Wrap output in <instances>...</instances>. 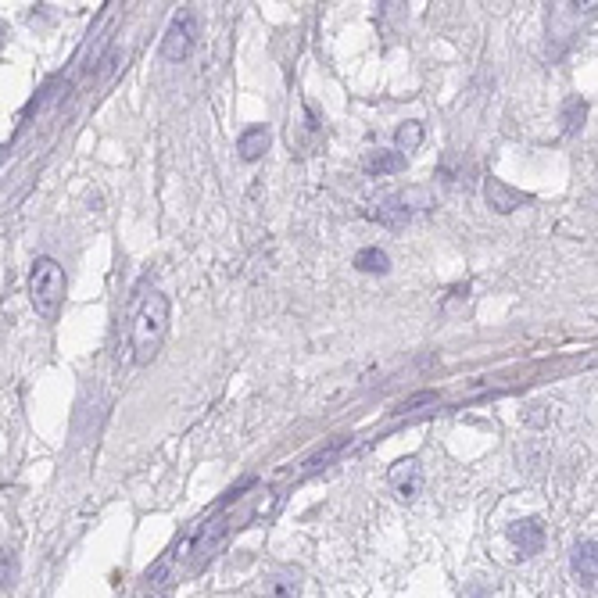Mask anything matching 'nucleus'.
<instances>
[{"mask_svg": "<svg viewBox=\"0 0 598 598\" xmlns=\"http://www.w3.org/2000/svg\"><path fill=\"white\" fill-rule=\"evenodd\" d=\"M165 334H169V298L151 291L144 305L137 308V319H133V359H137V366H151L158 359Z\"/></svg>", "mask_w": 598, "mask_h": 598, "instance_id": "obj_1", "label": "nucleus"}, {"mask_svg": "<svg viewBox=\"0 0 598 598\" xmlns=\"http://www.w3.org/2000/svg\"><path fill=\"white\" fill-rule=\"evenodd\" d=\"M29 298H33L36 316L43 319H58V308L65 301V273L54 258H36L33 262V276H29Z\"/></svg>", "mask_w": 598, "mask_h": 598, "instance_id": "obj_2", "label": "nucleus"}, {"mask_svg": "<svg viewBox=\"0 0 598 598\" xmlns=\"http://www.w3.org/2000/svg\"><path fill=\"white\" fill-rule=\"evenodd\" d=\"M194 43H197V18H194V11H180V15L172 18V26L165 29V36H162V58L165 61L190 58Z\"/></svg>", "mask_w": 598, "mask_h": 598, "instance_id": "obj_3", "label": "nucleus"}, {"mask_svg": "<svg viewBox=\"0 0 598 598\" xmlns=\"http://www.w3.org/2000/svg\"><path fill=\"white\" fill-rule=\"evenodd\" d=\"M509 541H513V548L520 552L523 559H530V556H538L541 548H545V523L541 520H516V523H509Z\"/></svg>", "mask_w": 598, "mask_h": 598, "instance_id": "obj_4", "label": "nucleus"}, {"mask_svg": "<svg viewBox=\"0 0 598 598\" xmlns=\"http://www.w3.org/2000/svg\"><path fill=\"white\" fill-rule=\"evenodd\" d=\"M366 219L373 223L387 226V230H405L412 219V205H409V194H398V197H384L380 205H373L366 212Z\"/></svg>", "mask_w": 598, "mask_h": 598, "instance_id": "obj_5", "label": "nucleus"}, {"mask_svg": "<svg viewBox=\"0 0 598 598\" xmlns=\"http://www.w3.org/2000/svg\"><path fill=\"white\" fill-rule=\"evenodd\" d=\"M570 566H573V577H577L584 588H598V541H577Z\"/></svg>", "mask_w": 598, "mask_h": 598, "instance_id": "obj_6", "label": "nucleus"}, {"mask_svg": "<svg viewBox=\"0 0 598 598\" xmlns=\"http://www.w3.org/2000/svg\"><path fill=\"white\" fill-rule=\"evenodd\" d=\"M484 197H487V205L495 208V212H502V215L516 212V208H523V205H530V201H534V197L523 194V190L505 187L502 180H487L484 183Z\"/></svg>", "mask_w": 598, "mask_h": 598, "instance_id": "obj_7", "label": "nucleus"}, {"mask_svg": "<svg viewBox=\"0 0 598 598\" xmlns=\"http://www.w3.org/2000/svg\"><path fill=\"white\" fill-rule=\"evenodd\" d=\"M391 487L402 502H412V498L423 491V470H419V462L416 459L398 462V466L391 470Z\"/></svg>", "mask_w": 598, "mask_h": 598, "instance_id": "obj_8", "label": "nucleus"}, {"mask_svg": "<svg viewBox=\"0 0 598 598\" xmlns=\"http://www.w3.org/2000/svg\"><path fill=\"white\" fill-rule=\"evenodd\" d=\"M362 169L369 172V176H394V172L405 169V154L394 147V151H369L366 158H362Z\"/></svg>", "mask_w": 598, "mask_h": 598, "instance_id": "obj_9", "label": "nucleus"}, {"mask_svg": "<svg viewBox=\"0 0 598 598\" xmlns=\"http://www.w3.org/2000/svg\"><path fill=\"white\" fill-rule=\"evenodd\" d=\"M237 151L244 162H258L265 151H269V126H251L240 133L237 140Z\"/></svg>", "mask_w": 598, "mask_h": 598, "instance_id": "obj_10", "label": "nucleus"}, {"mask_svg": "<svg viewBox=\"0 0 598 598\" xmlns=\"http://www.w3.org/2000/svg\"><path fill=\"white\" fill-rule=\"evenodd\" d=\"M588 119V101L584 97H566L563 101V133L566 137H577Z\"/></svg>", "mask_w": 598, "mask_h": 598, "instance_id": "obj_11", "label": "nucleus"}, {"mask_svg": "<svg viewBox=\"0 0 598 598\" xmlns=\"http://www.w3.org/2000/svg\"><path fill=\"white\" fill-rule=\"evenodd\" d=\"M298 591H301V577L294 570L276 573V577H269V584H265V595L269 598H298Z\"/></svg>", "mask_w": 598, "mask_h": 598, "instance_id": "obj_12", "label": "nucleus"}, {"mask_svg": "<svg viewBox=\"0 0 598 598\" xmlns=\"http://www.w3.org/2000/svg\"><path fill=\"white\" fill-rule=\"evenodd\" d=\"M355 269L359 273H391V258H387V251L380 248H362L359 255H355Z\"/></svg>", "mask_w": 598, "mask_h": 598, "instance_id": "obj_13", "label": "nucleus"}, {"mask_svg": "<svg viewBox=\"0 0 598 598\" xmlns=\"http://www.w3.org/2000/svg\"><path fill=\"white\" fill-rule=\"evenodd\" d=\"M394 144H398L402 154L419 151V144H423V126H419V122H402L398 133H394Z\"/></svg>", "mask_w": 598, "mask_h": 598, "instance_id": "obj_14", "label": "nucleus"}, {"mask_svg": "<svg viewBox=\"0 0 598 598\" xmlns=\"http://www.w3.org/2000/svg\"><path fill=\"white\" fill-rule=\"evenodd\" d=\"M427 402H437V394H434V391L412 394L409 402H402V405H398V412H409V409H416V405H427Z\"/></svg>", "mask_w": 598, "mask_h": 598, "instance_id": "obj_15", "label": "nucleus"}, {"mask_svg": "<svg viewBox=\"0 0 598 598\" xmlns=\"http://www.w3.org/2000/svg\"><path fill=\"white\" fill-rule=\"evenodd\" d=\"M15 573H18V566H15V556H4V584H15Z\"/></svg>", "mask_w": 598, "mask_h": 598, "instance_id": "obj_16", "label": "nucleus"}]
</instances>
